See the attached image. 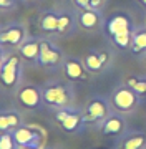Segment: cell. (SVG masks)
<instances>
[{
  "label": "cell",
  "mask_w": 146,
  "mask_h": 149,
  "mask_svg": "<svg viewBox=\"0 0 146 149\" xmlns=\"http://www.w3.org/2000/svg\"><path fill=\"white\" fill-rule=\"evenodd\" d=\"M43 91V104L52 109H61V108L73 106L75 91L70 83L65 81H52L42 88Z\"/></svg>",
  "instance_id": "1"
},
{
  "label": "cell",
  "mask_w": 146,
  "mask_h": 149,
  "mask_svg": "<svg viewBox=\"0 0 146 149\" xmlns=\"http://www.w3.org/2000/svg\"><path fill=\"white\" fill-rule=\"evenodd\" d=\"M20 58L22 56H18V55H8L3 65L0 66V83L8 91L18 90V85L22 81L23 68Z\"/></svg>",
  "instance_id": "2"
},
{
  "label": "cell",
  "mask_w": 146,
  "mask_h": 149,
  "mask_svg": "<svg viewBox=\"0 0 146 149\" xmlns=\"http://www.w3.org/2000/svg\"><path fill=\"white\" fill-rule=\"evenodd\" d=\"M140 98L141 96L126 83V85H118L115 88L113 93H111V98H110V103H111V106H113L116 111L131 113L138 108Z\"/></svg>",
  "instance_id": "3"
},
{
  "label": "cell",
  "mask_w": 146,
  "mask_h": 149,
  "mask_svg": "<svg viewBox=\"0 0 146 149\" xmlns=\"http://www.w3.org/2000/svg\"><path fill=\"white\" fill-rule=\"evenodd\" d=\"M111 113L108 100H105L103 96H93L87 101V106L83 109V121L85 124H93L100 123Z\"/></svg>",
  "instance_id": "4"
},
{
  "label": "cell",
  "mask_w": 146,
  "mask_h": 149,
  "mask_svg": "<svg viewBox=\"0 0 146 149\" xmlns=\"http://www.w3.org/2000/svg\"><path fill=\"white\" fill-rule=\"evenodd\" d=\"M13 138L18 148H35V149H43L45 136L38 128L22 124L20 128L13 131Z\"/></svg>",
  "instance_id": "5"
},
{
  "label": "cell",
  "mask_w": 146,
  "mask_h": 149,
  "mask_svg": "<svg viewBox=\"0 0 146 149\" xmlns=\"http://www.w3.org/2000/svg\"><path fill=\"white\" fill-rule=\"evenodd\" d=\"M63 53L57 45L50 42V40H42L40 42V55H38V65L43 68L57 70L63 66Z\"/></svg>",
  "instance_id": "6"
},
{
  "label": "cell",
  "mask_w": 146,
  "mask_h": 149,
  "mask_svg": "<svg viewBox=\"0 0 146 149\" xmlns=\"http://www.w3.org/2000/svg\"><path fill=\"white\" fill-rule=\"evenodd\" d=\"M17 101L27 109H38L43 104V91L37 85H23L17 90Z\"/></svg>",
  "instance_id": "7"
},
{
  "label": "cell",
  "mask_w": 146,
  "mask_h": 149,
  "mask_svg": "<svg viewBox=\"0 0 146 149\" xmlns=\"http://www.w3.org/2000/svg\"><path fill=\"white\" fill-rule=\"evenodd\" d=\"M63 73L70 81H88L90 80V70L87 68L85 61L75 58V56H68L63 61Z\"/></svg>",
  "instance_id": "8"
},
{
  "label": "cell",
  "mask_w": 146,
  "mask_h": 149,
  "mask_svg": "<svg viewBox=\"0 0 146 149\" xmlns=\"http://www.w3.org/2000/svg\"><path fill=\"white\" fill-rule=\"evenodd\" d=\"M100 131L105 136H123L126 133V119L121 113H110L100 123Z\"/></svg>",
  "instance_id": "9"
},
{
  "label": "cell",
  "mask_w": 146,
  "mask_h": 149,
  "mask_svg": "<svg viewBox=\"0 0 146 149\" xmlns=\"http://www.w3.org/2000/svg\"><path fill=\"white\" fill-rule=\"evenodd\" d=\"M25 27L20 23L10 25L0 33V45L2 47H20L25 42Z\"/></svg>",
  "instance_id": "10"
},
{
  "label": "cell",
  "mask_w": 146,
  "mask_h": 149,
  "mask_svg": "<svg viewBox=\"0 0 146 149\" xmlns=\"http://www.w3.org/2000/svg\"><path fill=\"white\" fill-rule=\"evenodd\" d=\"M85 65L92 73H101L103 70L110 65V55L106 52H100V50H92L88 52L85 56Z\"/></svg>",
  "instance_id": "11"
},
{
  "label": "cell",
  "mask_w": 146,
  "mask_h": 149,
  "mask_svg": "<svg viewBox=\"0 0 146 149\" xmlns=\"http://www.w3.org/2000/svg\"><path fill=\"white\" fill-rule=\"evenodd\" d=\"M23 124V118L18 111H0V133H13Z\"/></svg>",
  "instance_id": "12"
},
{
  "label": "cell",
  "mask_w": 146,
  "mask_h": 149,
  "mask_svg": "<svg viewBox=\"0 0 146 149\" xmlns=\"http://www.w3.org/2000/svg\"><path fill=\"white\" fill-rule=\"evenodd\" d=\"M40 42L37 38H25V42L18 47V53L28 63H38V55H40Z\"/></svg>",
  "instance_id": "13"
},
{
  "label": "cell",
  "mask_w": 146,
  "mask_h": 149,
  "mask_svg": "<svg viewBox=\"0 0 146 149\" xmlns=\"http://www.w3.org/2000/svg\"><path fill=\"white\" fill-rule=\"evenodd\" d=\"M78 23L85 30H98L101 27V13L95 8H81L78 13Z\"/></svg>",
  "instance_id": "14"
},
{
  "label": "cell",
  "mask_w": 146,
  "mask_h": 149,
  "mask_svg": "<svg viewBox=\"0 0 146 149\" xmlns=\"http://www.w3.org/2000/svg\"><path fill=\"white\" fill-rule=\"evenodd\" d=\"M115 149H146V134L145 133L123 134L121 141L116 144Z\"/></svg>",
  "instance_id": "15"
},
{
  "label": "cell",
  "mask_w": 146,
  "mask_h": 149,
  "mask_svg": "<svg viewBox=\"0 0 146 149\" xmlns=\"http://www.w3.org/2000/svg\"><path fill=\"white\" fill-rule=\"evenodd\" d=\"M83 124H85V121H83V111L76 109V108H73L70 114L60 123L61 129H63L65 133H70V134L80 131V128L83 126Z\"/></svg>",
  "instance_id": "16"
},
{
  "label": "cell",
  "mask_w": 146,
  "mask_h": 149,
  "mask_svg": "<svg viewBox=\"0 0 146 149\" xmlns=\"http://www.w3.org/2000/svg\"><path fill=\"white\" fill-rule=\"evenodd\" d=\"M124 30H131V22L126 15H115L108 22V32L111 37L116 35V33L124 32Z\"/></svg>",
  "instance_id": "17"
},
{
  "label": "cell",
  "mask_w": 146,
  "mask_h": 149,
  "mask_svg": "<svg viewBox=\"0 0 146 149\" xmlns=\"http://www.w3.org/2000/svg\"><path fill=\"white\" fill-rule=\"evenodd\" d=\"M40 28L45 33H53L58 30V15L53 12H47L43 17L40 18Z\"/></svg>",
  "instance_id": "18"
},
{
  "label": "cell",
  "mask_w": 146,
  "mask_h": 149,
  "mask_svg": "<svg viewBox=\"0 0 146 149\" xmlns=\"http://www.w3.org/2000/svg\"><path fill=\"white\" fill-rule=\"evenodd\" d=\"M146 50V30L138 28L133 30V43H131V52L133 53H141Z\"/></svg>",
  "instance_id": "19"
},
{
  "label": "cell",
  "mask_w": 146,
  "mask_h": 149,
  "mask_svg": "<svg viewBox=\"0 0 146 149\" xmlns=\"http://www.w3.org/2000/svg\"><path fill=\"white\" fill-rule=\"evenodd\" d=\"M75 30V18L70 13H61L58 15V30L57 33L60 35H66V33H71Z\"/></svg>",
  "instance_id": "20"
},
{
  "label": "cell",
  "mask_w": 146,
  "mask_h": 149,
  "mask_svg": "<svg viewBox=\"0 0 146 149\" xmlns=\"http://www.w3.org/2000/svg\"><path fill=\"white\" fill-rule=\"evenodd\" d=\"M111 42L116 45L118 48H131V43H133V30H124L121 33H116L111 37Z\"/></svg>",
  "instance_id": "21"
},
{
  "label": "cell",
  "mask_w": 146,
  "mask_h": 149,
  "mask_svg": "<svg viewBox=\"0 0 146 149\" xmlns=\"http://www.w3.org/2000/svg\"><path fill=\"white\" fill-rule=\"evenodd\" d=\"M0 149H18L13 133H0Z\"/></svg>",
  "instance_id": "22"
},
{
  "label": "cell",
  "mask_w": 146,
  "mask_h": 149,
  "mask_svg": "<svg viewBox=\"0 0 146 149\" xmlns=\"http://www.w3.org/2000/svg\"><path fill=\"white\" fill-rule=\"evenodd\" d=\"M76 3L78 8H92V2L93 0H73Z\"/></svg>",
  "instance_id": "23"
},
{
  "label": "cell",
  "mask_w": 146,
  "mask_h": 149,
  "mask_svg": "<svg viewBox=\"0 0 146 149\" xmlns=\"http://www.w3.org/2000/svg\"><path fill=\"white\" fill-rule=\"evenodd\" d=\"M13 5H15V0H0V8H2V10L12 8Z\"/></svg>",
  "instance_id": "24"
},
{
  "label": "cell",
  "mask_w": 146,
  "mask_h": 149,
  "mask_svg": "<svg viewBox=\"0 0 146 149\" xmlns=\"http://www.w3.org/2000/svg\"><path fill=\"white\" fill-rule=\"evenodd\" d=\"M5 53H3V47H2V45H0V66H2V65H3V61H5Z\"/></svg>",
  "instance_id": "25"
},
{
  "label": "cell",
  "mask_w": 146,
  "mask_h": 149,
  "mask_svg": "<svg viewBox=\"0 0 146 149\" xmlns=\"http://www.w3.org/2000/svg\"><path fill=\"white\" fill-rule=\"evenodd\" d=\"M145 96H146V76H145Z\"/></svg>",
  "instance_id": "26"
},
{
  "label": "cell",
  "mask_w": 146,
  "mask_h": 149,
  "mask_svg": "<svg viewBox=\"0 0 146 149\" xmlns=\"http://www.w3.org/2000/svg\"><path fill=\"white\" fill-rule=\"evenodd\" d=\"M140 2H141V3H143L145 7H146V0H140Z\"/></svg>",
  "instance_id": "27"
},
{
  "label": "cell",
  "mask_w": 146,
  "mask_h": 149,
  "mask_svg": "<svg viewBox=\"0 0 146 149\" xmlns=\"http://www.w3.org/2000/svg\"><path fill=\"white\" fill-rule=\"evenodd\" d=\"M18 149H35V148H18Z\"/></svg>",
  "instance_id": "28"
},
{
  "label": "cell",
  "mask_w": 146,
  "mask_h": 149,
  "mask_svg": "<svg viewBox=\"0 0 146 149\" xmlns=\"http://www.w3.org/2000/svg\"><path fill=\"white\" fill-rule=\"evenodd\" d=\"M0 33H2V28H0Z\"/></svg>",
  "instance_id": "29"
}]
</instances>
